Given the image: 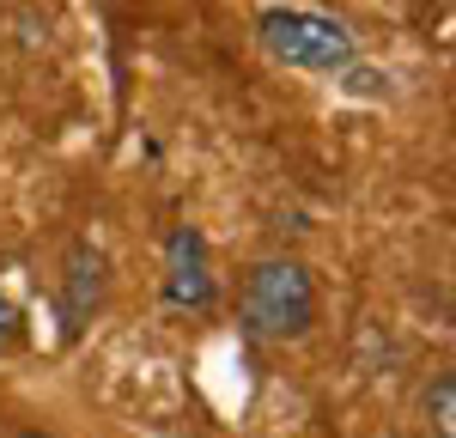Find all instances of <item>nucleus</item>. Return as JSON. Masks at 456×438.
<instances>
[{"mask_svg": "<svg viewBox=\"0 0 456 438\" xmlns=\"http://www.w3.org/2000/svg\"><path fill=\"white\" fill-rule=\"evenodd\" d=\"M110 292V262L92 238H79L68 250V268H61V311H68V328H86L92 311L104 304Z\"/></svg>", "mask_w": 456, "mask_h": 438, "instance_id": "nucleus-4", "label": "nucleus"}, {"mask_svg": "<svg viewBox=\"0 0 456 438\" xmlns=\"http://www.w3.org/2000/svg\"><path fill=\"white\" fill-rule=\"evenodd\" d=\"M249 341H298L316 323V280L305 262L292 256H268L244 274V298H238Z\"/></svg>", "mask_w": 456, "mask_h": 438, "instance_id": "nucleus-1", "label": "nucleus"}, {"mask_svg": "<svg viewBox=\"0 0 456 438\" xmlns=\"http://www.w3.org/2000/svg\"><path fill=\"white\" fill-rule=\"evenodd\" d=\"M219 298V280H213L208 262V238L195 225H176L165 238V304L171 311H208Z\"/></svg>", "mask_w": 456, "mask_h": 438, "instance_id": "nucleus-3", "label": "nucleus"}, {"mask_svg": "<svg viewBox=\"0 0 456 438\" xmlns=\"http://www.w3.org/2000/svg\"><path fill=\"white\" fill-rule=\"evenodd\" d=\"M12 335V304H6V292H0V341Z\"/></svg>", "mask_w": 456, "mask_h": 438, "instance_id": "nucleus-6", "label": "nucleus"}, {"mask_svg": "<svg viewBox=\"0 0 456 438\" xmlns=\"http://www.w3.org/2000/svg\"><path fill=\"white\" fill-rule=\"evenodd\" d=\"M256 36H262V49H268L281 68L322 73V79H341V73H353V61H359L353 31L341 19L316 12V6H262Z\"/></svg>", "mask_w": 456, "mask_h": 438, "instance_id": "nucleus-2", "label": "nucleus"}, {"mask_svg": "<svg viewBox=\"0 0 456 438\" xmlns=\"http://www.w3.org/2000/svg\"><path fill=\"white\" fill-rule=\"evenodd\" d=\"M426 426L438 438H456V377L451 371H438V377L426 384Z\"/></svg>", "mask_w": 456, "mask_h": 438, "instance_id": "nucleus-5", "label": "nucleus"}]
</instances>
